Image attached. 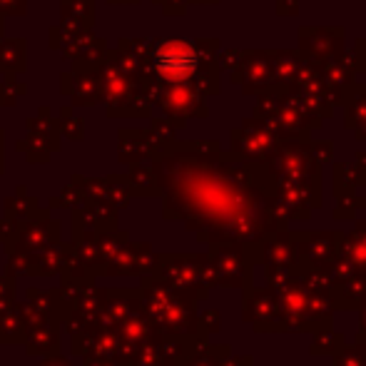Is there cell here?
<instances>
[{"instance_id":"obj_1","label":"cell","mask_w":366,"mask_h":366,"mask_svg":"<svg viewBox=\"0 0 366 366\" xmlns=\"http://www.w3.org/2000/svg\"><path fill=\"white\" fill-rule=\"evenodd\" d=\"M40 366H70L65 359H60V357H53V359H48V362H43Z\"/></svg>"}]
</instances>
